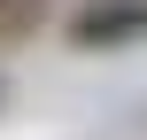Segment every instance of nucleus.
Masks as SVG:
<instances>
[{
  "mask_svg": "<svg viewBox=\"0 0 147 140\" xmlns=\"http://www.w3.org/2000/svg\"><path fill=\"white\" fill-rule=\"evenodd\" d=\"M132 39H147V0H93L70 16V47H85V55L132 47Z\"/></svg>",
  "mask_w": 147,
  "mask_h": 140,
  "instance_id": "nucleus-1",
  "label": "nucleus"
},
{
  "mask_svg": "<svg viewBox=\"0 0 147 140\" xmlns=\"http://www.w3.org/2000/svg\"><path fill=\"white\" fill-rule=\"evenodd\" d=\"M0 8H8V0H0Z\"/></svg>",
  "mask_w": 147,
  "mask_h": 140,
  "instance_id": "nucleus-2",
  "label": "nucleus"
}]
</instances>
